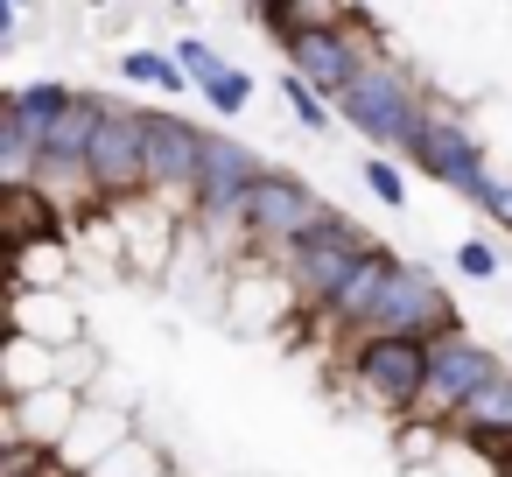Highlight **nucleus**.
I'll use <instances>...</instances> for the list:
<instances>
[{
	"label": "nucleus",
	"instance_id": "nucleus-1",
	"mask_svg": "<svg viewBox=\"0 0 512 477\" xmlns=\"http://www.w3.org/2000/svg\"><path fill=\"white\" fill-rule=\"evenodd\" d=\"M330 218H337V211H330L295 169H267V176L225 211V225H211V232H218V239L232 232V239H246L253 253H274V260H281L288 246H302V239L323 232Z\"/></svg>",
	"mask_w": 512,
	"mask_h": 477
},
{
	"label": "nucleus",
	"instance_id": "nucleus-2",
	"mask_svg": "<svg viewBox=\"0 0 512 477\" xmlns=\"http://www.w3.org/2000/svg\"><path fill=\"white\" fill-rule=\"evenodd\" d=\"M421 113H428V92L407 78V64H393L386 50L358 71V85L337 99V120L351 127V134H365L372 148H414V134H421Z\"/></svg>",
	"mask_w": 512,
	"mask_h": 477
},
{
	"label": "nucleus",
	"instance_id": "nucleus-3",
	"mask_svg": "<svg viewBox=\"0 0 512 477\" xmlns=\"http://www.w3.org/2000/svg\"><path fill=\"white\" fill-rule=\"evenodd\" d=\"M372 246H379V239L337 211L323 232H309L302 246H288V253H281V281L295 288V302H302L309 316H323V309L344 295V281L365 267V253H372Z\"/></svg>",
	"mask_w": 512,
	"mask_h": 477
},
{
	"label": "nucleus",
	"instance_id": "nucleus-4",
	"mask_svg": "<svg viewBox=\"0 0 512 477\" xmlns=\"http://www.w3.org/2000/svg\"><path fill=\"white\" fill-rule=\"evenodd\" d=\"M344 379L358 386L365 407L379 414H421V393H428V344L414 337H358L351 358H344Z\"/></svg>",
	"mask_w": 512,
	"mask_h": 477
},
{
	"label": "nucleus",
	"instance_id": "nucleus-5",
	"mask_svg": "<svg viewBox=\"0 0 512 477\" xmlns=\"http://www.w3.org/2000/svg\"><path fill=\"white\" fill-rule=\"evenodd\" d=\"M407 162H421L435 183H449L463 204H477L484 211V190H491V162H484V141L470 134V120L456 113V106H442V99H428V113H421V134H414V148H407Z\"/></svg>",
	"mask_w": 512,
	"mask_h": 477
},
{
	"label": "nucleus",
	"instance_id": "nucleus-6",
	"mask_svg": "<svg viewBox=\"0 0 512 477\" xmlns=\"http://www.w3.org/2000/svg\"><path fill=\"white\" fill-rule=\"evenodd\" d=\"M449 330H463V323H456V302H449L442 274L421 267V260H407V267L393 274V288L379 295V309H372V323H365V337H414V344H435V337H449Z\"/></svg>",
	"mask_w": 512,
	"mask_h": 477
},
{
	"label": "nucleus",
	"instance_id": "nucleus-7",
	"mask_svg": "<svg viewBox=\"0 0 512 477\" xmlns=\"http://www.w3.org/2000/svg\"><path fill=\"white\" fill-rule=\"evenodd\" d=\"M505 365H498V351L491 344H477L470 330H449V337H435L428 344V393H421V414L435 421V428H449L491 379H498Z\"/></svg>",
	"mask_w": 512,
	"mask_h": 477
},
{
	"label": "nucleus",
	"instance_id": "nucleus-8",
	"mask_svg": "<svg viewBox=\"0 0 512 477\" xmlns=\"http://www.w3.org/2000/svg\"><path fill=\"white\" fill-rule=\"evenodd\" d=\"M148 120L155 113L106 99V120H99V141H92V190H99V204H127V197L148 190Z\"/></svg>",
	"mask_w": 512,
	"mask_h": 477
},
{
	"label": "nucleus",
	"instance_id": "nucleus-9",
	"mask_svg": "<svg viewBox=\"0 0 512 477\" xmlns=\"http://www.w3.org/2000/svg\"><path fill=\"white\" fill-rule=\"evenodd\" d=\"M204 148H211V134H204L197 120H183V113L162 106V113L148 120V190L197 211V169H204Z\"/></svg>",
	"mask_w": 512,
	"mask_h": 477
},
{
	"label": "nucleus",
	"instance_id": "nucleus-10",
	"mask_svg": "<svg viewBox=\"0 0 512 477\" xmlns=\"http://www.w3.org/2000/svg\"><path fill=\"white\" fill-rule=\"evenodd\" d=\"M267 169H274V162H267L260 148H246V141H232V134H211L204 169H197V218H204V225H225V211H232Z\"/></svg>",
	"mask_w": 512,
	"mask_h": 477
},
{
	"label": "nucleus",
	"instance_id": "nucleus-11",
	"mask_svg": "<svg viewBox=\"0 0 512 477\" xmlns=\"http://www.w3.org/2000/svg\"><path fill=\"white\" fill-rule=\"evenodd\" d=\"M78 414H85V393H78V386H43V393H29V400H8V449H43V456H57V449L71 442Z\"/></svg>",
	"mask_w": 512,
	"mask_h": 477
},
{
	"label": "nucleus",
	"instance_id": "nucleus-12",
	"mask_svg": "<svg viewBox=\"0 0 512 477\" xmlns=\"http://www.w3.org/2000/svg\"><path fill=\"white\" fill-rule=\"evenodd\" d=\"M400 267H407V260H400L393 246H372V253H365V267L344 281V295H337V302H330L316 323H323L330 337L358 344V337H365V323H372V309H379V295L393 288V274H400Z\"/></svg>",
	"mask_w": 512,
	"mask_h": 477
},
{
	"label": "nucleus",
	"instance_id": "nucleus-13",
	"mask_svg": "<svg viewBox=\"0 0 512 477\" xmlns=\"http://www.w3.org/2000/svg\"><path fill=\"white\" fill-rule=\"evenodd\" d=\"M57 232H64V211L36 183H8V190H0V239H8V260L29 253V246H50Z\"/></svg>",
	"mask_w": 512,
	"mask_h": 477
},
{
	"label": "nucleus",
	"instance_id": "nucleus-14",
	"mask_svg": "<svg viewBox=\"0 0 512 477\" xmlns=\"http://www.w3.org/2000/svg\"><path fill=\"white\" fill-rule=\"evenodd\" d=\"M449 435L456 442H470V449H491V456H505L512 449V372H498L456 421H449Z\"/></svg>",
	"mask_w": 512,
	"mask_h": 477
},
{
	"label": "nucleus",
	"instance_id": "nucleus-15",
	"mask_svg": "<svg viewBox=\"0 0 512 477\" xmlns=\"http://www.w3.org/2000/svg\"><path fill=\"white\" fill-rule=\"evenodd\" d=\"M8 316H15V337H29V344H43V351L78 344V309L57 302V295H15Z\"/></svg>",
	"mask_w": 512,
	"mask_h": 477
},
{
	"label": "nucleus",
	"instance_id": "nucleus-16",
	"mask_svg": "<svg viewBox=\"0 0 512 477\" xmlns=\"http://www.w3.org/2000/svg\"><path fill=\"white\" fill-rule=\"evenodd\" d=\"M120 78H127V85H148V92H162V99L197 92L190 71L176 64V50H127V57H120Z\"/></svg>",
	"mask_w": 512,
	"mask_h": 477
},
{
	"label": "nucleus",
	"instance_id": "nucleus-17",
	"mask_svg": "<svg viewBox=\"0 0 512 477\" xmlns=\"http://www.w3.org/2000/svg\"><path fill=\"white\" fill-rule=\"evenodd\" d=\"M281 106L295 113V127H302V134H330V99H323L316 85H302L295 71H281Z\"/></svg>",
	"mask_w": 512,
	"mask_h": 477
},
{
	"label": "nucleus",
	"instance_id": "nucleus-18",
	"mask_svg": "<svg viewBox=\"0 0 512 477\" xmlns=\"http://www.w3.org/2000/svg\"><path fill=\"white\" fill-rule=\"evenodd\" d=\"M176 64L190 71V85H197V92H204V85H218V78L232 71V64H225V50H211L204 36H183V43H176Z\"/></svg>",
	"mask_w": 512,
	"mask_h": 477
},
{
	"label": "nucleus",
	"instance_id": "nucleus-19",
	"mask_svg": "<svg viewBox=\"0 0 512 477\" xmlns=\"http://www.w3.org/2000/svg\"><path fill=\"white\" fill-rule=\"evenodd\" d=\"M204 106H211L218 120H232V113H246V106H253V78H246V71L232 64V71H225L218 85H204Z\"/></svg>",
	"mask_w": 512,
	"mask_h": 477
},
{
	"label": "nucleus",
	"instance_id": "nucleus-20",
	"mask_svg": "<svg viewBox=\"0 0 512 477\" xmlns=\"http://www.w3.org/2000/svg\"><path fill=\"white\" fill-rule=\"evenodd\" d=\"M358 176H365V190H372V197H379L386 211H400V204H407V176H400V169H393L386 155H372V162H358Z\"/></svg>",
	"mask_w": 512,
	"mask_h": 477
},
{
	"label": "nucleus",
	"instance_id": "nucleus-21",
	"mask_svg": "<svg viewBox=\"0 0 512 477\" xmlns=\"http://www.w3.org/2000/svg\"><path fill=\"white\" fill-rule=\"evenodd\" d=\"M456 274H470V281H498L505 260H498L491 239H463V246H456Z\"/></svg>",
	"mask_w": 512,
	"mask_h": 477
},
{
	"label": "nucleus",
	"instance_id": "nucleus-22",
	"mask_svg": "<svg viewBox=\"0 0 512 477\" xmlns=\"http://www.w3.org/2000/svg\"><path fill=\"white\" fill-rule=\"evenodd\" d=\"M484 218L512 232V162H491V190H484Z\"/></svg>",
	"mask_w": 512,
	"mask_h": 477
}]
</instances>
